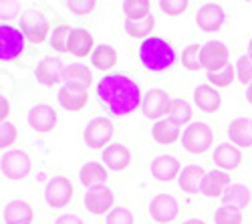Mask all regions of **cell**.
<instances>
[{
    "label": "cell",
    "mask_w": 252,
    "mask_h": 224,
    "mask_svg": "<svg viewBox=\"0 0 252 224\" xmlns=\"http://www.w3.org/2000/svg\"><path fill=\"white\" fill-rule=\"evenodd\" d=\"M20 14L18 0H0V20H12Z\"/></svg>",
    "instance_id": "cell-43"
},
{
    "label": "cell",
    "mask_w": 252,
    "mask_h": 224,
    "mask_svg": "<svg viewBox=\"0 0 252 224\" xmlns=\"http://www.w3.org/2000/svg\"><path fill=\"white\" fill-rule=\"evenodd\" d=\"M184 224H206L204 220H200V218H190V220H186Z\"/></svg>",
    "instance_id": "cell-47"
},
{
    "label": "cell",
    "mask_w": 252,
    "mask_h": 224,
    "mask_svg": "<svg viewBox=\"0 0 252 224\" xmlns=\"http://www.w3.org/2000/svg\"><path fill=\"white\" fill-rule=\"evenodd\" d=\"M91 63L99 71H109L117 65V51L109 45L95 47V51L91 53Z\"/></svg>",
    "instance_id": "cell-29"
},
{
    "label": "cell",
    "mask_w": 252,
    "mask_h": 224,
    "mask_svg": "<svg viewBox=\"0 0 252 224\" xmlns=\"http://www.w3.org/2000/svg\"><path fill=\"white\" fill-rule=\"evenodd\" d=\"M208 81L212 83L214 89H222V87L232 85V81H234V67L228 65V67H224L222 71L208 73Z\"/></svg>",
    "instance_id": "cell-35"
},
{
    "label": "cell",
    "mask_w": 252,
    "mask_h": 224,
    "mask_svg": "<svg viewBox=\"0 0 252 224\" xmlns=\"http://www.w3.org/2000/svg\"><path fill=\"white\" fill-rule=\"evenodd\" d=\"M182 65L188 71H200L202 63H200V47L198 45H188L182 51Z\"/></svg>",
    "instance_id": "cell-36"
},
{
    "label": "cell",
    "mask_w": 252,
    "mask_h": 224,
    "mask_svg": "<svg viewBox=\"0 0 252 224\" xmlns=\"http://www.w3.org/2000/svg\"><path fill=\"white\" fill-rule=\"evenodd\" d=\"M133 212L129 208H113L109 214H107V224H133Z\"/></svg>",
    "instance_id": "cell-41"
},
{
    "label": "cell",
    "mask_w": 252,
    "mask_h": 224,
    "mask_svg": "<svg viewBox=\"0 0 252 224\" xmlns=\"http://www.w3.org/2000/svg\"><path fill=\"white\" fill-rule=\"evenodd\" d=\"M178 212H180V206H178L176 198L170 196V194H159V196H156V198L150 202V214H152V218H154L156 222H159V224H165V222L176 220Z\"/></svg>",
    "instance_id": "cell-13"
},
{
    "label": "cell",
    "mask_w": 252,
    "mask_h": 224,
    "mask_svg": "<svg viewBox=\"0 0 252 224\" xmlns=\"http://www.w3.org/2000/svg\"><path fill=\"white\" fill-rule=\"evenodd\" d=\"M63 69H65V65H63L61 59H43L40 63L34 67V77L40 85L45 87H53L57 85L59 81H63Z\"/></svg>",
    "instance_id": "cell-14"
},
{
    "label": "cell",
    "mask_w": 252,
    "mask_h": 224,
    "mask_svg": "<svg viewBox=\"0 0 252 224\" xmlns=\"http://www.w3.org/2000/svg\"><path fill=\"white\" fill-rule=\"evenodd\" d=\"M214 222L216 224H242V210L222 204L214 214Z\"/></svg>",
    "instance_id": "cell-34"
},
{
    "label": "cell",
    "mask_w": 252,
    "mask_h": 224,
    "mask_svg": "<svg viewBox=\"0 0 252 224\" xmlns=\"http://www.w3.org/2000/svg\"><path fill=\"white\" fill-rule=\"evenodd\" d=\"M0 170L10 180H23L31 172V158L23 150H10L0 160Z\"/></svg>",
    "instance_id": "cell-8"
},
{
    "label": "cell",
    "mask_w": 252,
    "mask_h": 224,
    "mask_svg": "<svg viewBox=\"0 0 252 224\" xmlns=\"http://www.w3.org/2000/svg\"><path fill=\"white\" fill-rule=\"evenodd\" d=\"M248 2H252V0H248Z\"/></svg>",
    "instance_id": "cell-49"
},
{
    "label": "cell",
    "mask_w": 252,
    "mask_h": 224,
    "mask_svg": "<svg viewBox=\"0 0 252 224\" xmlns=\"http://www.w3.org/2000/svg\"><path fill=\"white\" fill-rule=\"evenodd\" d=\"M59 103L67 111H81L89 103L87 87H81L75 83H65L59 91Z\"/></svg>",
    "instance_id": "cell-12"
},
{
    "label": "cell",
    "mask_w": 252,
    "mask_h": 224,
    "mask_svg": "<svg viewBox=\"0 0 252 224\" xmlns=\"http://www.w3.org/2000/svg\"><path fill=\"white\" fill-rule=\"evenodd\" d=\"M25 51V34L12 25L0 23V61H16Z\"/></svg>",
    "instance_id": "cell-4"
},
{
    "label": "cell",
    "mask_w": 252,
    "mask_h": 224,
    "mask_svg": "<svg viewBox=\"0 0 252 224\" xmlns=\"http://www.w3.org/2000/svg\"><path fill=\"white\" fill-rule=\"evenodd\" d=\"M45 200L51 208H65L73 200V184L65 176H55L49 180L47 190H45Z\"/></svg>",
    "instance_id": "cell-7"
},
{
    "label": "cell",
    "mask_w": 252,
    "mask_h": 224,
    "mask_svg": "<svg viewBox=\"0 0 252 224\" xmlns=\"http://www.w3.org/2000/svg\"><path fill=\"white\" fill-rule=\"evenodd\" d=\"M228 186H230V176L224 170H212L204 176L200 192L208 198H218V196H224Z\"/></svg>",
    "instance_id": "cell-17"
},
{
    "label": "cell",
    "mask_w": 252,
    "mask_h": 224,
    "mask_svg": "<svg viewBox=\"0 0 252 224\" xmlns=\"http://www.w3.org/2000/svg\"><path fill=\"white\" fill-rule=\"evenodd\" d=\"M10 113V103H8V99L4 95H0V124H4L6 117Z\"/></svg>",
    "instance_id": "cell-44"
},
{
    "label": "cell",
    "mask_w": 252,
    "mask_h": 224,
    "mask_svg": "<svg viewBox=\"0 0 252 224\" xmlns=\"http://www.w3.org/2000/svg\"><path fill=\"white\" fill-rule=\"evenodd\" d=\"M55 224H83V220L75 214H65V216H61L55 220Z\"/></svg>",
    "instance_id": "cell-45"
},
{
    "label": "cell",
    "mask_w": 252,
    "mask_h": 224,
    "mask_svg": "<svg viewBox=\"0 0 252 224\" xmlns=\"http://www.w3.org/2000/svg\"><path fill=\"white\" fill-rule=\"evenodd\" d=\"M131 164V154L129 150L121 144H111L103 150V166L113 172H121Z\"/></svg>",
    "instance_id": "cell-18"
},
{
    "label": "cell",
    "mask_w": 252,
    "mask_h": 224,
    "mask_svg": "<svg viewBox=\"0 0 252 224\" xmlns=\"http://www.w3.org/2000/svg\"><path fill=\"white\" fill-rule=\"evenodd\" d=\"M111 137H113V124H111V119H107V117L91 119L87 124V128H85V133H83L85 144L89 148H93V150L107 148Z\"/></svg>",
    "instance_id": "cell-6"
},
{
    "label": "cell",
    "mask_w": 252,
    "mask_h": 224,
    "mask_svg": "<svg viewBox=\"0 0 252 224\" xmlns=\"http://www.w3.org/2000/svg\"><path fill=\"white\" fill-rule=\"evenodd\" d=\"M159 8L167 16H180L188 8V0H159Z\"/></svg>",
    "instance_id": "cell-42"
},
{
    "label": "cell",
    "mask_w": 252,
    "mask_h": 224,
    "mask_svg": "<svg viewBox=\"0 0 252 224\" xmlns=\"http://www.w3.org/2000/svg\"><path fill=\"white\" fill-rule=\"evenodd\" d=\"M236 75H238V81L242 85H250L252 83V61L244 55L238 59L236 63Z\"/></svg>",
    "instance_id": "cell-40"
},
{
    "label": "cell",
    "mask_w": 252,
    "mask_h": 224,
    "mask_svg": "<svg viewBox=\"0 0 252 224\" xmlns=\"http://www.w3.org/2000/svg\"><path fill=\"white\" fill-rule=\"evenodd\" d=\"M71 31H73V29H69V27H65V25L57 27V29L53 31V34H51V47H53L55 51H59V53H69L67 43H69Z\"/></svg>",
    "instance_id": "cell-37"
},
{
    "label": "cell",
    "mask_w": 252,
    "mask_h": 224,
    "mask_svg": "<svg viewBox=\"0 0 252 224\" xmlns=\"http://www.w3.org/2000/svg\"><path fill=\"white\" fill-rule=\"evenodd\" d=\"M97 99L111 115L123 117L141 105V91L133 79L115 73L103 77L97 83Z\"/></svg>",
    "instance_id": "cell-1"
},
{
    "label": "cell",
    "mask_w": 252,
    "mask_h": 224,
    "mask_svg": "<svg viewBox=\"0 0 252 224\" xmlns=\"http://www.w3.org/2000/svg\"><path fill=\"white\" fill-rule=\"evenodd\" d=\"M95 4L97 0H67V8L77 16L91 14L95 10Z\"/></svg>",
    "instance_id": "cell-39"
},
{
    "label": "cell",
    "mask_w": 252,
    "mask_h": 224,
    "mask_svg": "<svg viewBox=\"0 0 252 224\" xmlns=\"http://www.w3.org/2000/svg\"><path fill=\"white\" fill-rule=\"evenodd\" d=\"M154 27H156L154 14L145 16V18H141V20H127V18H125V23H123V29H125V32H127L129 36H133V38H143V40L150 36V32L154 31Z\"/></svg>",
    "instance_id": "cell-31"
},
{
    "label": "cell",
    "mask_w": 252,
    "mask_h": 224,
    "mask_svg": "<svg viewBox=\"0 0 252 224\" xmlns=\"http://www.w3.org/2000/svg\"><path fill=\"white\" fill-rule=\"evenodd\" d=\"M141 105H143V113H145V117L159 121L167 111H170L172 99H170V95H167L163 89H152L148 95L143 97Z\"/></svg>",
    "instance_id": "cell-11"
},
{
    "label": "cell",
    "mask_w": 252,
    "mask_h": 224,
    "mask_svg": "<svg viewBox=\"0 0 252 224\" xmlns=\"http://www.w3.org/2000/svg\"><path fill=\"white\" fill-rule=\"evenodd\" d=\"M20 31L32 43H45L49 34V20L40 12H29L20 18Z\"/></svg>",
    "instance_id": "cell-10"
},
{
    "label": "cell",
    "mask_w": 252,
    "mask_h": 224,
    "mask_svg": "<svg viewBox=\"0 0 252 224\" xmlns=\"http://www.w3.org/2000/svg\"><path fill=\"white\" fill-rule=\"evenodd\" d=\"M152 174L159 182H170L180 176V161L174 156H158L152 161Z\"/></svg>",
    "instance_id": "cell-21"
},
{
    "label": "cell",
    "mask_w": 252,
    "mask_h": 224,
    "mask_svg": "<svg viewBox=\"0 0 252 224\" xmlns=\"http://www.w3.org/2000/svg\"><path fill=\"white\" fill-rule=\"evenodd\" d=\"M214 141V133H212V128L208 124H192L190 128H186L184 135H182V144L186 148V152L190 154H204L210 150Z\"/></svg>",
    "instance_id": "cell-3"
},
{
    "label": "cell",
    "mask_w": 252,
    "mask_h": 224,
    "mask_svg": "<svg viewBox=\"0 0 252 224\" xmlns=\"http://www.w3.org/2000/svg\"><path fill=\"white\" fill-rule=\"evenodd\" d=\"M250 126H252V121H250Z\"/></svg>",
    "instance_id": "cell-50"
},
{
    "label": "cell",
    "mask_w": 252,
    "mask_h": 224,
    "mask_svg": "<svg viewBox=\"0 0 252 224\" xmlns=\"http://www.w3.org/2000/svg\"><path fill=\"white\" fill-rule=\"evenodd\" d=\"M113 202H115V196H113L111 188H107L105 184L89 188L87 194H85V208L95 216L111 212L113 210Z\"/></svg>",
    "instance_id": "cell-9"
},
{
    "label": "cell",
    "mask_w": 252,
    "mask_h": 224,
    "mask_svg": "<svg viewBox=\"0 0 252 224\" xmlns=\"http://www.w3.org/2000/svg\"><path fill=\"white\" fill-rule=\"evenodd\" d=\"M152 135H154V139L158 141V144L170 146V144H174V141H178V137H180V128L174 126L170 119H159V121H156V124H154Z\"/></svg>",
    "instance_id": "cell-27"
},
{
    "label": "cell",
    "mask_w": 252,
    "mask_h": 224,
    "mask_svg": "<svg viewBox=\"0 0 252 224\" xmlns=\"http://www.w3.org/2000/svg\"><path fill=\"white\" fill-rule=\"evenodd\" d=\"M34 212L29 202L12 200L4 208V222L6 224H32Z\"/></svg>",
    "instance_id": "cell-22"
},
{
    "label": "cell",
    "mask_w": 252,
    "mask_h": 224,
    "mask_svg": "<svg viewBox=\"0 0 252 224\" xmlns=\"http://www.w3.org/2000/svg\"><path fill=\"white\" fill-rule=\"evenodd\" d=\"M230 51L220 40H210L200 49V63L208 73H216L228 67L230 63Z\"/></svg>",
    "instance_id": "cell-5"
},
{
    "label": "cell",
    "mask_w": 252,
    "mask_h": 224,
    "mask_svg": "<svg viewBox=\"0 0 252 224\" xmlns=\"http://www.w3.org/2000/svg\"><path fill=\"white\" fill-rule=\"evenodd\" d=\"M123 12L127 20H141L150 16V0H123Z\"/></svg>",
    "instance_id": "cell-33"
},
{
    "label": "cell",
    "mask_w": 252,
    "mask_h": 224,
    "mask_svg": "<svg viewBox=\"0 0 252 224\" xmlns=\"http://www.w3.org/2000/svg\"><path fill=\"white\" fill-rule=\"evenodd\" d=\"M248 59L252 61V38H250V43H248Z\"/></svg>",
    "instance_id": "cell-48"
},
{
    "label": "cell",
    "mask_w": 252,
    "mask_h": 224,
    "mask_svg": "<svg viewBox=\"0 0 252 224\" xmlns=\"http://www.w3.org/2000/svg\"><path fill=\"white\" fill-rule=\"evenodd\" d=\"M194 101L204 113H214L222 105V97L212 85H198L194 91Z\"/></svg>",
    "instance_id": "cell-20"
},
{
    "label": "cell",
    "mask_w": 252,
    "mask_h": 224,
    "mask_svg": "<svg viewBox=\"0 0 252 224\" xmlns=\"http://www.w3.org/2000/svg\"><path fill=\"white\" fill-rule=\"evenodd\" d=\"M224 18L226 14L218 4H204L196 12V25L202 32H216L222 29Z\"/></svg>",
    "instance_id": "cell-15"
},
{
    "label": "cell",
    "mask_w": 252,
    "mask_h": 224,
    "mask_svg": "<svg viewBox=\"0 0 252 224\" xmlns=\"http://www.w3.org/2000/svg\"><path fill=\"white\" fill-rule=\"evenodd\" d=\"M67 47H69V53L75 57H87V55H91V51L95 47L93 34L85 29H73L69 34Z\"/></svg>",
    "instance_id": "cell-19"
},
{
    "label": "cell",
    "mask_w": 252,
    "mask_h": 224,
    "mask_svg": "<svg viewBox=\"0 0 252 224\" xmlns=\"http://www.w3.org/2000/svg\"><path fill=\"white\" fill-rule=\"evenodd\" d=\"M63 81L81 85V87H89L93 83V75L85 65L73 63V65H65V69H63Z\"/></svg>",
    "instance_id": "cell-28"
},
{
    "label": "cell",
    "mask_w": 252,
    "mask_h": 224,
    "mask_svg": "<svg viewBox=\"0 0 252 224\" xmlns=\"http://www.w3.org/2000/svg\"><path fill=\"white\" fill-rule=\"evenodd\" d=\"M228 137L238 148H250L252 146V126H250V119L236 117L232 124L228 126Z\"/></svg>",
    "instance_id": "cell-23"
},
{
    "label": "cell",
    "mask_w": 252,
    "mask_h": 224,
    "mask_svg": "<svg viewBox=\"0 0 252 224\" xmlns=\"http://www.w3.org/2000/svg\"><path fill=\"white\" fill-rule=\"evenodd\" d=\"M139 61L148 71L163 73L176 63V51L167 40L159 36H148L139 45Z\"/></svg>",
    "instance_id": "cell-2"
},
{
    "label": "cell",
    "mask_w": 252,
    "mask_h": 224,
    "mask_svg": "<svg viewBox=\"0 0 252 224\" xmlns=\"http://www.w3.org/2000/svg\"><path fill=\"white\" fill-rule=\"evenodd\" d=\"M167 119H170L172 124L178 126V128L190 124V119H192V107L188 105V101H184V99H172L170 111H167Z\"/></svg>",
    "instance_id": "cell-32"
},
{
    "label": "cell",
    "mask_w": 252,
    "mask_h": 224,
    "mask_svg": "<svg viewBox=\"0 0 252 224\" xmlns=\"http://www.w3.org/2000/svg\"><path fill=\"white\" fill-rule=\"evenodd\" d=\"M16 126L10 124V121H4V124H0V150L4 148H10L14 141H16Z\"/></svg>",
    "instance_id": "cell-38"
},
{
    "label": "cell",
    "mask_w": 252,
    "mask_h": 224,
    "mask_svg": "<svg viewBox=\"0 0 252 224\" xmlns=\"http://www.w3.org/2000/svg\"><path fill=\"white\" fill-rule=\"evenodd\" d=\"M242 161V154L232 144H220L214 150V164L222 170H236Z\"/></svg>",
    "instance_id": "cell-24"
},
{
    "label": "cell",
    "mask_w": 252,
    "mask_h": 224,
    "mask_svg": "<svg viewBox=\"0 0 252 224\" xmlns=\"http://www.w3.org/2000/svg\"><path fill=\"white\" fill-rule=\"evenodd\" d=\"M107 168L97 164V161H89L81 168V174H79V180L83 186L87 188H95V186H103L107 182Z\"/></svg>",
    "instance_id": "cell-26"
},
{
    "label": "cell",
    "mask_w": 252,
    "mask_h": 224,
    "mask_svg": "<svg viewBox=\"0 0 252 224\" xmlns=\"http://www.w3.org/2000/svg\"><path fill=\"white\" fill-rule=\"evenodd\" d=\"M246 99H248V103L252 105V83H250L248 89H246Z\"/></svg>",
    "instance_id": "cell-46"
},
{
    "label": "cell",
    "mask_w": 252,
    "mask_h": 224,
    "mask_svg": "<svg viewBox=\"0 0 252 224\" xmlns=\"http://www.w3.org/2000/svg\"><path fill=\"white\" fill-rule=\"evenodd\" d=\"M206 172L200 166H186L180 176H178V184L184 192L188 194H198L202 188V180H204Z\"/></svg>",
    "instance_id": "cell-25"
},
{
    "label": "cell",
    "mask_w": 252,
    "mask_h": 224,
    "mask_svg": "<svg viewBox=\"0 0 252 224\" xmlns=\"http://www.w3.org/2000/svg\"><path fill=\"white\" fill-rule=\"evenodd\" d=\"M222 202L226 206H234L242 210L250 204V190L244 184H230L222 196Z\"/></svg>",
    "instance_id": "cell-30"
},
{
    "label": "cell",
    "mask_w": 252,
    "mask_h": 224,
    "mask_svg": "<svg viewBox=\"0 0 252 224\" xmlns=\"http://www.w3.org/2000/svg\"><path fill=\"white\" fill-rule=\"evenodd\" d=\"M29 124L38 133H49L57 126V111L47 103L34 105L31 109V113H29Z\"/></svg>",
    "instance_id": "cell-16"
}]
</instances>
